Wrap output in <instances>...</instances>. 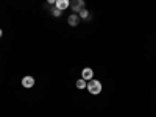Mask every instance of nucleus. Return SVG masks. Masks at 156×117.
Wrapping results in <instances>:
<instances>
[{
  "mask_svg": "<svg viewBox=\"0 0 156 117\" xmlns=\"http://www.w3.org/2000/svg\"><path fill=\"white\" fill-rule=\"evenodd\" d=\"M86 89L89 90L90 94H94V95H98L100 92H101V83L98 81V80H89L87 81V86H86Z\"/></svg>",
  "mask_w": 156,
  "mask_h": 117,
  "instance_id": "obj_1",
  "label": "nucleus"
},
{
  "mask_svg": "<svg viewBox=\"0 0 156 117\" xmlns=\"http://www.w3.org/2000/svg\"><path fill=\"white\" fill-rule=\"evenodd\" d=\"M70 8L73 9V12H80L81 9H84V0H72L70 2Z\"/></svg>",
  "mask_w": 156,
  "mask_h": 117,
  "instance_id": "obj_2",
  "label": "nucleus"
},
{
  "mask_svg": "<svg viewBox=\"0 0 156 117\" xmlns=\"http://www.w3.org/2000/svg\"><path fill=\"white\" fill-rule=\"evenodd\" d=\"M92 76H94V70L90 69V67H84L81 70V78H83V80L89 81V80H92Z\"/></svg>",
  "mask_w": 156,
  "mask_h": 117,
  "instance_id": "obj_3",
  "label": "nucleus"
},
{
  "mask_svg": "<svg viewBox=\"0 0 156 117\" xmlns=\"http://www.w3.org/2000/svg\"><path fill=\"white\" fill-rule=\"evenodd\" d=\"M22 86L27 87V89L33 87V86H34V78H33V76H23V78H22Z\"/></svg>",
  "mask_w": 156,
  "mask_h": 117,
  "instance_id": "obj_4",
  "label": "nucleus"
},
{
  "mask_svg": "<svg viewBox=\"0 0 156 117\" xmlns=\"http://www.w3.org/2000/svg\"><path fill=\"white\" fill-rule=\"evenodd\" d=\"M67 22H69V25H70V27H76V25L80 23V16H78V14H75V12H73V14H70V16L67 17Z\"/></svg>",
  "mask_w": 156,
  "mask_h": 117,
  "instance_id": "obj_5",
  "label": "nucleus"
},
{
  "mask_svg": "<svg viewBox=\"0 0 156 117\" xmlns=\"http://www.w3.org/2000/svg\"><path fill=\"white\" fill-rule=\"evenodd\" d=\"M55 5H56L58 9L62 11V9H66V8L70 6V0H56V3H55Z\"/></svg>",
  "mask_w": 156,
  "mask_h": 117,
  "instance_id": "obj_6",
  "label": "nucleus"
},
{
  "mask_svg": "<svg viewBox=\"0 0 156 117\" xmlns=\"http://www.w3.org/2000/svg\"><path fill=\"white\" fill-rule=\"evenodd\" d=\"M86 86H87V81L83 80V78H80V80L76 81V87H78V89H84Z\"/></svg>",
  "mask_w": 156,
  "mask_h": 117,
  "instance_id": "obj_7",
  "label": "nucleus"
},
{
  "mask_svg": "<svg viewBox=\"0 0 156 117\" xmlns=\"http://www.w3.org/2000/svg\"><path fill=\"white\" fill-rule=\"evenodd\" d=\"M90 16H89V12L86 11V9H81L80 11V19H89Z\"/></svg>",
  "mask_w": 156,
  "mask_h": 117,
  "instance_id": "obj_8",
  "label": "nucleus"
},
{
  "mask_svg": "<svg viewBox=\"0 0 156 117\" xmlns=\"http://www.w3.org/2000/svg\"><path fill=\"white\" fill-rule=\"evenodd\" d=\"M61 12H62L61 9H58V8H55V9H53V16H55V17H59V16H61Z\"/></svg>",
  "mask_w": 156,
  "mask_h": 117,
  "instance_id": "obj_9",
  "label": "nucleus"
},
{
  "mask_svg": "<svg viewBox=\"0 0 156 117\" xmlns=\"http://www.w3.org/2000/svg\"><path fill=\"white\" fill-rule=\"evenodd\" d=\"M47 3H56V0H47Z\"/></svg>",
  "mask_w": 156,
  "mask_h": 117,
  "instance_id": "obj_10",
  "label": "nucleus"
},
{
  "mask_svg": "<svg viewBox=\"0 0 156 117\" xmlns=\"http://www.w3.org/2000/svg\"><path fill=\"white\" fill-rule=\"evenodd\" d=\"M2 34H3V33H2V30H0V37H2Z\"/></svg>",
  "mask_w": 156,
  "mask_h": 117,
  "instance_id": "obj_11",
  "label": "nucleus"
}]
</instances>
